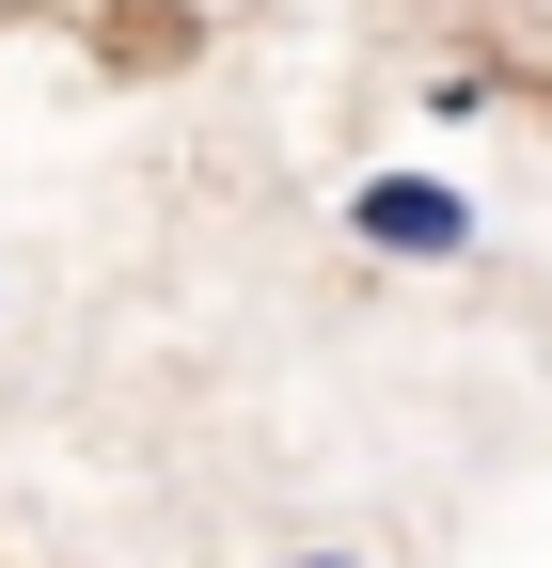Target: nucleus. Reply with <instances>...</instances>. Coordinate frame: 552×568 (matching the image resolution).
Wrapping results in <instances>:
<instances>
[{
  "mask_svg": "<svg viewBox=\"0 0 552 568\" xmlns=\"http://www.w3.org/2000/svg\"><path fill=\"white\" fill-rule=\"evenodd\" d=\"M300 568H348V552H300Z\"/></svg>",
  "mask_w": 552,
  "mask_h": 568,
  "instance_id": "nucleus-2",
  "label": "nucleus"
},
{
  "mask_svg": "<svg viewBox=\"0 0 552 568\" xmlns=\"http://www.w3.org/2000/svg\"><path fill=\"white\" fill-rule=\"evenodd\" d=\"M348 237H364V253H427V268H442V253H473V205H458L442 174H364V190H348Z\"/></svg>",
  "mask_w": 552,
  "mask_h": 568,
  "instance_id": "nucleus-1",
  "label": "nucleus"
}]
</instances>
